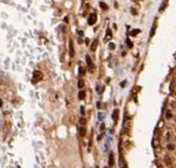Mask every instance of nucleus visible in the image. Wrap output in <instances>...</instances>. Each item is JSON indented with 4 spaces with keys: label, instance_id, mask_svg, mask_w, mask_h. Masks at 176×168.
Returning a JSON list of instances; mask_svg holds the SVG:
<instances>
[{
    "label": "nucleus",
    "instance_id": "f257e3e1",
    "mask_svg": "<svg viewBox=\"0 0 176 168\" xmlns=\"http://www.w3.org/2000/svg\"><path fill=\"white\" fill-rule=\"evenodd\" d=\"M42 78V75H41V72L40 71H34V74H33V81L34 82H38L39 80Z\"/></svg>",
    "mask_w": 176,
    "mask_h": 168
},
{
    "label": "nucleus",
    "instance_id": "f03ea898",
    "mask_svg": "<svg viewBox=\"0 0 176 168\" xmlns=\"http://www.w3.org/2000/svg\"><path fill=\"white\" fill-rule=\"evenodd\" d=\"M96 19H98L96 14H95V13H92L91 15L89 16V21H87V23H89V25H94L95 23H96Z\"/></svg>",
    "mask_w": 176,
    "mask_h": 168
},
{
    "label": "nucleus",
    "instance_id": "7ed1b4c3",
    "mask_svg": "<svg viewBox=\"0 0 176 168\" xmlns=\"http://www.w3.org/2000/svg\"><path fill=\"white\" fill-rule=\"evenodd\" d=\"M86 64H87V66H89L90 70H94V64H92V61H91L89 55H86Z\"/></svg>",
    "mask_w": 176,
    "mask_h": 168
},
{
    "label": "nucleus",
    "instance_id": "20e7f679",
    "mask_svg": "<svg viewBox=\"0 0 176 168\" xmlns=\"http://www.w3.org/2000/svg\"><path fill=\"white\" fill-rule=\"evenodd\" d=\"M117 118H119V110H114V112H113V120H114V122H117Z\"/></svg>",
    "mask_w": 176,
    "mask_h": 168
},
{
    "label": "nucleus",
    "instance_id": "39448f33",
    "mask_svg": "<svg viewBox=\"0 0 176 168\" xmlns=\"http://www.w3.org/2000/svg\"><path fill=\"white\" fill-rule=\"evenodd\" d=\"M129 126H130V121L126 118L125 122H124V131H125V132H129Z\"/></svg>",
    "mask_w": 176,
    "mask_h": 168
},
{
    "label": "nucleus",
    "instance_id": "423d86ee",
    "mask_svg": "<svg viewBox=\"0 0 176 168\" xmlns=\"http://www.w3.org/2000/svg\"><path fill=\"white\" fill-rule=\"evenodd\" d=\"M111 36H113L111 30H110V29H107V30H106V36H105V41H109L110 39H111Z\"/></svg>",
    "mask_w": 176,
    "mask_h": 168
},
{
    "label": "nucleus",
    "instance_id": "0eeeda50",
    "mask_svg": "<svg viewBox=\"0 0 176 168\" xmlns=\"http://www.w3.org/2000/svg\"><path fill=\"white\" fill-rule=\"evenodd\" d=\"M151 143H152V147H154V148H157V147H159V140H157L156 137L152 138V142H151Z\"/></svg>",
    "mask_w": 176,
    "mask_h": 168
},
{
    "label": "nucleus",
    "instance_id": "6e6552de",
    "mask_svg": "<svg viewBox=\"0 0 176 168\" xmlns=\"http://www.w3.org/2000/svg\"><path fill=\"white\" fill-rule=\"evenodd\" d=\"M96 47H98V40H94L92 44H91V46H90V49H91V51H95Z\"/></svg>",
    "mask_w": 176,
    "mask_h": 168
},
{
    "label": "nucleus",
    "instance_id": "1a4fd4ad",
    "mask_svg": "<svg viewBox=\"0 0 176 168\" xmlns=\"http://www.w3.org/2000/svg\"><path fill=\"white\" fill-rule=\"evenodd\" d=\"M120 167L126 168V162H125V159H124V157H120Z\"/></svg>",
    "mask_w": 176,
    "mask_h": 168
},
{
    "label": "nucleus",
    "instance_id": "9d476101",
    "mask_svg": "<svg viewBox=\"0 0 176 168\" xmlns=\"http://www.w3.org/2000/svg\"><path fill=\"white\" fill-rule=\"evenodd\" d=\"M166 6H167V0H164L162 1V5L160 6V11H164L166 9Z\"/></svg>",
    "mask_w": 176,
    "mask_h": 168
},
{
    "label": "nucleus",
    "instance_id": "9b49d317",
    "mask_svg": "<svg viewBox=\"0 0 176 168\" xmlns=\"http://www.w3.org/2000/svg\"><path fill=\"white\" fill-rule=\"evenodd\" d=\"M155 30H156V21L154 23L152 29H151V31H150V38H151V36H154V34H155Z\"/></svg>",
    "mask_w": 176,
    "mask_h": 168
},
{
    "label": "nucleus",
    "instance_id": "f8f14e48",
    "mask_svg": "<svg viewBox=\"0 0 176 168\" xmlns=\"http://www.w3.org/2000/svg\"><path fill=\"white\" fill-rule=\"evenodd\" d=\"M109 164L110 166H114V155H113V153H111V155H110V158H109Z\"/></svg>",
    "mask_w": 176,
    "mask_h": 168
},
{
    "label": "nucleus",
    "instance_id": "ddd939ff",
    "mask_svg": "<svg viewBox=\"0 0 176 168\" xmlns=\"http://www.w3.org/2000/svg\"><path fill=\"white\" fill-rule=\"evenodd\" d=\"M70 55H71V57L74 56V45H72V41H70Z\"/></svg>",
    "mask_w": 176,
    "mask_h": 168
},
{
    "label": "nucleus",
    "instance_id": "4468645a",
    "mask_svg": "<svg viewBox=\"0 0 176 168\" xmlns=\"http://www.w3.org/2000/svg\"><path fill=\"white\" fill-rule=\"evenodd\" d=\"M79 98H80V100H84V98H85V91L81 90V91L79 92Z\"/></svg>",
    "mask_w": 176,
    "mask_h": 168
},
{
    "label": "nucleus",
    "instance_id": "2eb2a0df",
    "mask_svg": "<svg viewBox=\"0 0 176 168\" xmlns=\"http://www.w3.org/2000/svg\"><path fill=\"white\" fill-rule=\"evenodd\" d=\"M79 74L81 75V76H84V75H85V69L80 66V67H79Z\"/></svg>",
    "mask_w": 176,
    "mask_h": 168
},
{
    "label": "nucleus",
    "instance_id": "dca6fc26",
    "mask_svg": "<svg viewBox=\"0 0 176 168\" xmlns=\"http://www.w3.org/2000/svg\"><path fill=\"white\" fill-rule=\"evenodd\" d=\"M98 118H99V121H104V118H105V113H99V116H98Z\"/></svg>",
    "mask_w": 176,
    "mask_h": 168
},
{
    "label": "nucleus",
    "instance_id": "f3484780",
    "mask_svg": "<svg viewBox=\"0 0 176 168\" xmlns=\"http://www.w3.org/2000/svg\"><path fill=\"white\" fill-rule=\"evenodd\" d=\"M100 8H101V9H104V10H107V5H106L105 3L100 1Z\"/></svg>",
    "mask_w": 176,
    "mask_h": 168
},
{
    "label": "nucleus",
    "instance_id": "a211bd4d",
    "mask_svg": "<svg viewBox=\"0 0 176 168\" xmlns=\"http://www.w3.org/2000/svg\"><path fill=\"white\" fill-rule=\"evenodd\" d=\"M85 123H86V120H85L84 116H81V118H80V125H81V126H85Z\"/></svg>",
    "mask_w": 176,
    "mask_h": 168
},
{
    "label": "nucleus",
    "instance_id": "6ab92c4d",
    "mask_svg": "<svg viewBox=\"0 0 176 168\" xmlns=\"http://www.w3.org/2000/svg\"><path fill=\"white\" fill-rule=\"evenodd\" d=\"M84 80H79V82H77V86L80 87V89H83V87H84Z\"/></svg>",
    "mask_w": 176,
    "mask_h": 168
},
{
    "label": "nucleus",
    "instance_id": "aec40b11",
    "mask_svg": "<svg viewBox=\"0 0 176 168\" xmlns=\"http://www.w3.org/2000/svg\"><path fill=\"white\" fill-rule=\"evenodd\" d=\"M165 162H166L169 166H171V159H170V157H169V156H165Z\"/></svg>",
    "mask_w": 176,
    "mask_h": 168
},
{
    "label": "nucleus",
    "instance_id": "412c9836",
    "mask_svg": "<svg viewBox=\"0 0 176 168\" xmlns=\"http://www.w3.org/2000/svg\"><path fill=\"white\" fill-rule=\"evenodd\" d=\"M80 135L81 136H85V127L81 126V128H80Z\"/></svg>",
    "mask_w": 176,
    "mask_h": 168
},
{
    "label": "nucleus",
    "instance_id": "4be33fe9",
    "mask_svg": "<svg viewBox=\"0 0 176 168\" xmlns=\"http://www.w3.org/2000/svg\"><path fill=\"white\" fill-rule=\"evenodd\" d=\"M96 91H98V93H101V92H102V87H101L100 85L96 86Z\"/></svg>",
    "mask_w": 176,
    "mask_h": 168
},
{
    "label": "nucleus",
    "instance_id": "5701e85b",
    "mask_svg": "<svg viewBox=\"0 0 176 168\" xmlns=\"http://www.w3.org/2000/svg\"><path fill=\"white\" fill-rule=\"evenodd\" d=\"M171 117H172L171 111H167V112H166V118H171Z\"/></svg>",
    "mask_w": 176,
    "mask_h": 168
},
{
    "label": "nucleus",
    "instance_id": "b1692460",
    "mask_svg": "<svg viewBox=\"0 0 176 168\" xmlns=\"http://www.w3.org/2000/svg\"><path fill=\"white\" fill-rule=\"evenodd\" d=\"M80 113H81V116H84V115H85V108H84V106L80 107Z\"/></svg>",
    "mask_w": 176,
    "mask_h": 168
},
{
    "label": "nucleus",
    "instance_id": "393cba45",
    "mask_svg": "<svg viewBox=\"0 0 176 168\" xmlns=\"http://www.w3.org/2000/svg\"><path fill=\"white\" fill-rule=\"evenodd\" d=\"M174 148H175V146H174V144H167V149L174 151Z\"/></svg>",
    "mask_w": 176,
    "mask_h": 168
},
{
    "label": "nucleus",
    "instance_id": "a878e982",
    "mask_svg": "<svg viewBox=\"0 0 176 168\" xmlns=\"http://www.w3.org/2000/svg\"><path fill=\"white\" fill-rule=\"evenodd\" d=\"M139 32H140V30H139V29H135V30H133V34L131 35H137Z\"/></svg>",
    "mask_w": 176,
    "mask_h": 168
},
{
    "label": "nucleus",
    "instance_id": "bb28decb",
    "mask_svg": "<svg viewBox=\"0 0 176 168\" xmlns=\"http://www.w3.org/2000/svg\"><path fill=\"white\" fill-rule=\"evenodd\" d=\"M109 49H110V50H114V49H115V44H113V42L109 44Z\"/></svg>",
    "mask_w": 176,
    "mask_h": 168
},
{
    "label": "nucleus",
    "instance_id": "cd10ccee",
    "mask_svg": "<svg viewBox=\"0 0 176 168\" xmlns=\"http://www.w3.org/2000/svg\"><path fill=\"white\" fill-rule=\"evenodd\" d=\"M126 44H127V46H129V47H133V42H131L130 40H126Z\"/></svg>",
    "mask_w": 176,
    "mask_h": 168
},
{
    "label": "nucleus",
    "instance_id": "c85d7f7f",
    "mask_svg": "<svg viewBox=\"0 0 176 168\" xmlns=\"http://www.w3.org/2000/svg\"><path fill=\"white\" fill-rule=\"evenodd\" d=\"M131 11H133L134 15H136V10H135V9H131Z\"/></svg>",
    "mask_w": 176,
    "mask_h": 168
},
{
    "label": "nucleus",
    "instance_id": "c756f323",
    "mask_svg": "<svg viewBox=\"0 0 176 168\" xmlns=\"http://www.w3.org/2000/svg\"><path fill=\"white\" fill-rule=\"evenodd\" d=\"M3 105V102H1V100H0V106H1Z\"/></svg>",
    "mask_w": 176,
    "mask_h": 168
},
{
    "label": "nucleus",
    "instance_id": "7c9ffc66",
    "mask_svg": "<svg viewBox=\"0 0 176 168\" xmlns=\"http://www.w3.org/2000/svg\"><path fill=\"white\" fill-rule=\"evenodd\" d=\"M104 168H110V167H104Z\"/></svg>",
    "mask_w": 176,
    "mask_h": 168
},
{
    "label": "nucleus",
    "instance_id": "2f4dec72",
    "mask_svg": "<svg viewBox=\"0 0 176 168\" xmlns=\"http://www.w3.org/2000/svg\"><path fill=\"white\" fill-rule=\"evenodd\" d=\"M159 168H161V167H159Z\"/></svg>",
    "mask_w": 176,
    "mask_h": 168
},
{
    "label": "nucleus",
    "instance_id": "473e14b6",
    "mask_svg": "<svg viewBox=\"0 0 176 168\" xmlns=\"http://www.w3.org/2000/svg\"><path fill=\"white\" fill-rule=\"evenodd\" d=\"M96 168H98V167H96Z\"/></svg>",
    "mask_w": 176,
    "mask_h": 168
}]
</instances>
